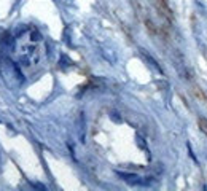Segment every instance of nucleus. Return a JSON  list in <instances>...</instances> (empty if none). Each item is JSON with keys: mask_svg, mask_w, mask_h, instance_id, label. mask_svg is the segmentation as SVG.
I'll return each mask as SVG.
<instances>
[{"mask_svg": "<svg viewBox=\"0 0 207 191\" xmlns=\"http://www.w3.org/2000/svg\"><path fill=\"white\" fill-rule=\"evenodd\" d=\"M156 8H158V11H159V15H161V16H164L167 21H174V15H172V11H171V8L167 7V3H166L164 0H158Z\"/></svg>", "mask_w": 207, "mask_h": 191, "instance_id": "f257e3e1", "label": "nucleus"}, {"mask_svg": "<svg viewBox=\"0 0 207 191\" xmlns=\"http://www.w3.org/2000/svg\"><path fill=\"white\" fill-rule=\"evenodd\" d=\"M143 22H145V27H147V30L151 34V35H158V27L153 24V21H151L150 18H143Z\"/></svg>", "mask_w": 207, "mask_h": 191, "instance_id": "f03ea898", "label": "nucleus"}, {"mask_svg": "<svg viewBox=\"0 0 207 191\" xmlns=\"http://www.w3.org/2000/svg\"><path fill=\"white\" fill-rule=\"evenodd\" d=\"M198 126H199V129L207 135V119H205L204 116H199V118H198Z\"/></svg>", "mask_w": 207, "mask_h": 191, "instance_id": "7ed1b4c3", "label": "nucleus"}, {"mask_svg": "<svg viewBox=\"0 0 207 191\" xmlns=\"http://www.w3.org/2000/svg\"><path fill=\"white\" fill-rule=\"evenodd\" d=\"M143 56H145V58L148 59V62H150L151 65H153V67H155V69H156L158 72H162V69H161V67H159V64H158V62H156V61H155L153 58H151V56H150V54H147V53L143 51Z\"/></svg>", "mask_w": 207, "mask_h": 191, "instance_id": "20e7f679", "label": "nucleus"}, {"mask_svg": "<svg viewBox=\"0 0 207 191\" xmlns=\"http://www.w3.org/2000/svg\"><path fill=\"white\" fill-rule=\"evenodd\" d=\"M104 56H105V58H107V59H108L110 62H112V64H113V62L116 61V58L113 56V54H112V53H108V49H105V51H104Z\"/></svg>", "mask_w": 207, "mask_h": 191, "instance_id": "39448f33", "label": "nucleus"}]
</instances>
